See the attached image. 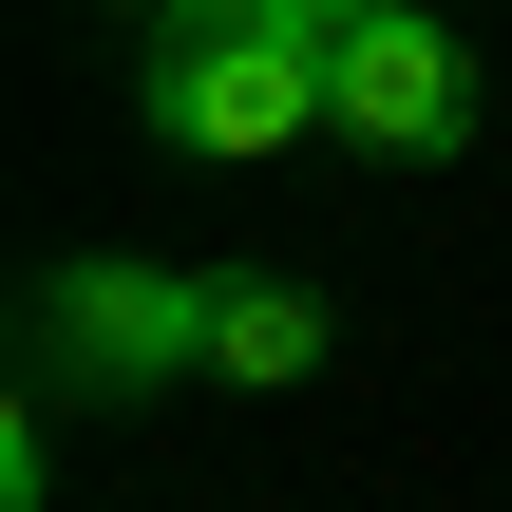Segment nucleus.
<instances>
[{"instance_id": "nucleus-5", "label": "nucleus", "mask_w": 512, "mask_h": 512, "mask_svg": "<svg viewBox=\"0 0 512 512\" xmlns=\"http://www.w3.org/2000/svg\"><path fill=\"white\" fill-rule=\"evenodd\" d=\"M304 19H323V38H342V19H380V0H304Z\"/></svg>"}, {"instance_id": "nucleus-3", "label": "nucleus", "mask_w": 512, "mask_h": 512, "mask_svg": "<svg viewBox=\"0 0 512 512\" xmlns=\"http://www.w3.org/2000/svg\"><path fill=\"white\" fill-rule=\"evenodd\" d=\"M323 133H361V152H456L475 133V76H456V38L418 19V0H380V19H342L323 38Z\"/></svg>"}, {"instance_id": "nucleus-1", "label": "nucleus", "mask_w": 512, "mask_h": 512, "mask_svg": "<svg viewBox=\"0 0 512 512\" xmlns=\"http://www.w3.org/2000/svg\"><path fill=\"white\" fill-rule=\"evenodd\" d=\"M133 95H152V133L171 152H285V133H323V19L304 0H171L152 19V57H133Z\"/></svg>"}, {"instance_id": "nucleus-2", "label": "nucleus", "mask_w": 512, "mask_h": 512, "mask_svg": "<svg viewBox=\"0 0 512 512\" xmlns=\"http://www.w3.org/2000/svg\"><path fill=\"white\" fill-rule=\"evenodd\" d=\"M209 361V285L171 266H57L38 285V399H152Z\"/></svg>"}, {"instance_id": "nucleus-4", "label": "nucleus", "mask_w": 512, "mask_h": 512, "mask_svg": "<svg viewBox=\"0 0 512 512\" xmlns=\"http://www.w3.org/2000/svg\"><path fill=\"white\" fill-rule=\"evenodd\" d=\"M304 361H323L304 285H209V380H304Z\"/></svg>"}]
</instances>
